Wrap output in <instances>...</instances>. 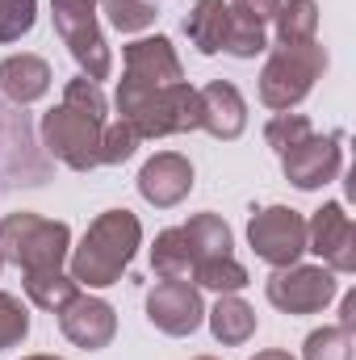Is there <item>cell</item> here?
<instances>
[{"label": "cell", "instance_id": "6da1fadb", "mask_svg": "<svg viewBox=\"0 0 356 360\" xmlns=\"http://www.w3.org/2000/svg\"><path fill=\"white\" fill-rule=\"evenodd\" d=\"M143 248V222L130 210H105L96 214L84 231V239L72 248L68 264L72 281L80 289H109L122 281V272L130 269L134 252Z\"/></svg>", "mask_w": 356, "mask_h": 360}, {"label": "cell", "instance_id": "7a4b0ae2", "mask_svg": "<svg viewBox=\"0 0 356 360\" xmlns=\"http://www.w3.org/2000/svg\"><path fill=\"white\" fill-rule=\"evenodd\" d=\"M117 117L139 130V139H168L189 134L201 126V101L193 84H168V89H134L117 80Z\"/></svg>", "mask_w": 356, "mask_h": 360}, {"label": "cell", "instance_id": "3957f363", "mask_svg": "<svg viewBox=\"0 0 356 360\" xmlns=\"http://www.w3.org/2000/svg\"><path fill=\"white\" fill-rule=\"evenodd\" d=\"M0 256L4 264H17L21 272L63 269L72 256V226L42 218L34 210H17L0 218Z\"/></svg>", "mask_w": 356, "mask_h": 360}, {"label": "cell", "instance_id": "277c9868", "mask_svg": "<svg viewBox=\"0 0 356 360\" xmlns=\"http://www.w3.org/2000/svg\"><path fill=\"white\" fill-rule=\"evenodd\" d=\"M327 72V51L314 42H293V46H272V55L260 68V105H268L272 113H289L298 109L314 84Z\"/></svg>", "mask_w": 356, "mask_h": 360}, {"label": "cell", "instance_id": "5b68a950", "mask_svg": "<svg viewBox=\"0 0 356 360\" xmlns=\"http://www.w3.org/2000/svg\"><path fill=\"white\" fill-rule=\"evenodd\" d=\"M38 130H42L46 155H55V160L68 164L72 172H92V168H101V130H105V122H101L96 113L72 105V101H59V105L42 117Z\"/></svg>", "mask_w": 356, "mask_h": 360}, {"label": "cell", "instance_id": "8992f818", "mask_svg": "<svg viewBox=\"0 0 356 360\" xmlns=\"http://www.w3.org/2000/svg\"><path fill=\"white\" fill-rule=\"evenodd\" d=\"M51 17H55V34L63 38L68 55L76 59L80 76L89 80H109L113 72V51L101 34V21H96V8L92 4H76V0H51Z\"/></svg>", "mask_w": 356, "mask_h": 360}, {"label": "cell", "instance_id": "52a82bcc", "mask_svg": "<svg viewBox=\"0 0 356 360\" xmlns=\"http://www.w3.org/2000/svg\"><path fill=\"white\" fill-rule=\"evenodd\" d=\"M248 243L268 269H289L306 256V218L293 205H265L248 222Z\"/></svg>", "mask_w": 356, "mask_h": 360}, {"label": "cell", "instance_id": "ba28073f", "mask_svg": "<svg viewBox=\"0 0 356 360\" xmlns=\"http://www.w3.org/2000/svg\"><path fill=\"white\" fill-rule=\"evenodd\" d=\"M340 293V281L327 264H289V269H272L265 281V297L281 314H319L331 297Z\"/></svg>", "mask_w": 356, "mask_h": 360}, {"label": "cell", "instance_id": "9c48e42d", "mask_svg": "<svg viewBox=\"0 0 356 360\" xmlns=\"http://www.w3.org/2000/svg\"><path fill=\"white\" fill-rule=\"evenodd\" d=\"M344 134H306L289 151H281V172L293 188L314 193L344 172Z\"/></svg>", "mask_w": 356, "mask_h": 360}, {"label": "cell", "instance_id": "30bf717a", "mask_svg": "<svg viewBox=\"0 0 356 360\" xmlns=\"http://www.w3.org/2000/svg\"><path fill=\"white\" fill-rule=\"evenodd\" d=\"M147 323L172 340L193 335L205 323V302L193 281H155L147 289Z\"/></svg>", "mask_w": 356, "mask_h": 360}, {"label": "cell", "instance_id": "8fae6325", "mask_svg": "<svg viewBox=\"0 0 356 360\" xmlns=\"http://www.w3.org/2000/svg\"><path fill=\"white\" fill-rule=\"evenodd\" d=\"M306 252H314L336 276L356 272V226L340 201H327L306 222Z\"/></svg>", "mask_w": 356, "mask_h": 360}, {"label": "cell", "instance_id": "7c38bea8", "mask_svg": "<svg viewBox=\"0 0 356 360\" xmlns=\"http://www.w3.org/2000/svg\"><path fill=\"white\" fill-rule=\"evenodd\" d=\"M180 80H184L180 55L164 34L134 38L122 51V84H134V89H168V84H180Z\"/></svg>", "mask_w": 356, "mask_h": 360}, {"label": "cell", "instance_id": "4fadbf2b", "mask_svg": "<svg viewBox=\"0 0 356 360\" xmlns=\"http://www.w3.org/2000/svg\"><path fill=\"white\" fill-rule=\"evenodd\" d=\"M59 331L68 344L84 348V352H101L113 344L117 335V310L105 302V297H92V293H76L63 310H59Z\"/></svg>", "mask_w": 356, "mask_h": 360}, {"label": "cell", "instance_id": "5bb4252c", "mask_svg": "<svg viewBox=\"0 0 356 360\" xmlns=\"http://www.w3.org/2000/svg\"><path fill=\"white\" fill-rule=\"evenodd\" d=\"M193 193V164L180 151H160L139 168V197L155 210H172Z\"/></svg>", "mask_w": 356, "mask_h": 360}, {"label": "cell", "instance_id": "9a60e30c", "mask_svg": "<svg viewBox=\"0 0 356 360\" xmlns=\"http://www.w3.org/2000/svg\"><path fill=\"white\" fill-rule=\"evenodd\" d=\"M197 101H201V126L197 130H205L222 143H235L248 130V101L231 80H210L205 89H197Z\"/></svg>", "mask_w": 356, "mask_h": 360}, {"label": "cell", "instance_id": "2e32d148", "mask_svg": "<svg viewBox=\"0 0 356 360\" xmlns=\"http://www.w3.org/2000/svg\"><path fill=\"white\" fill-rule=\"evenodd\" d=\"M0 92L13 105H34L51 92V63L42 55H8L0 59Z\"/></svg>", "mask_w": 356, "mask_h": 360}, {"label": "cell", "instance_id": "e0dca14e", "mask_svg": "<svg viewBox=\"0 0 356 360\" xmlns=\"http://www.w3.org/2000/svg\"><path fill=\"white\" fill-rule=\"evenodd\" d=\"M205 323H210V331L222 348H239L256 335V310L239 293H218L214 310H205Z\"/></svg>", "mask_w": 356, "mask_h": 360}, {"label": "cell", "instance_id": "ac0fdd59", "mask_svg": "<svg viewBox=\"0 0 356 360\" xmlns=\"http://www.w3.org/2000/svg\"><path fill=\"white\" fill-rule=\"evenodd\" d=\"M227 25H231L227 0H197L184 17V38L197 46V55H218L227 42Z\"/></svg>", "mask_w": 356, "mask_h": 360}, {"label": "cell", "instance_id": "d6986e66", "mask_svg": "<svg viewBox=\"0 0 356 360\" xmlns=\"http://www.w3.org/2000/svg\"><path fill=\"white\" fill-rule=\"evenodd\" d=\"M180 231H184V243L193 252V269L201 260H214V256H235L231 252L235 248V235H231V226L218 214H193Z\"/></svg>", "mask_w": 356, "mask_h": 360}, {"label": "cell", "instance_id": "ffe728a7", "mask_svg": "<svg viewBox=\"0 0 356 360\" xmlns=\"http://www.w3.org/2000/svg\"><path fill=\"white\" fill-rule=\"evenodd\" d=\"M25 297L38 306V310H46V314H59L76 293H80V285L72 281V272L63 269H42V272H25Z\"/></svg>", "mask_w": 356, "mask_h": 360}, {"label": "cell", "instance_id": "44dd1931", "mask_svg": "<svg viewBox=\"0 0 356 360\" xmlns=\"http://www.w3.org/2000/svg\"><path fill=\"white\" fill-rule=\"evenodd\" d=\"M151 269L160 281H193V252L184 243V231L168 226L151 243Z\"/></svg>", "mask_w": 356, "mask_h": 360}, {"label": "cell", "instance_id": "7402d4cb", "mask_svg": "<svg viewBox=\"0 0 356 360\" xmlns=\"http://www.w3.org/2000/svg\"><path fill=\"white\" fill-rule=\"evenodd\" d=\"M272 21H276V46L314 42L319 38V0H281Z\"/></svg>", "mask_w": 356, "mask_h": 360}, {"label": "cell", "instance_id": "603a6c76", "mask_svg": "<svg viewBox=\"0 0 356 360\" xmlns=\"http://www.w3.org/2000/svg\"><path fill=\"white\" fill-rule=\"evenodd\" d=\"M193 285L197 289H214V293H239L243 285H252V276L235 256H214V260H201L193 269Z\"/></svg>", "mask_w": 356, "mask_h": 360}, {"label": "cell", "instance_id": "cb8c5ba5", "mask_svg": "<svg viewBox=\"0 0 356 360\" xmlns=\"http://www.w3.org/2000/svg\"><path fill=\"white\" fill-rule=\"evenodd\" d=\"M101 8H105L109 25L122 30V34H143L160 17L155 13V0H101Z\"/></svg>", "mask_w": 356, "mask_h": 360}, {"label": "cell", "instance_id": "d4e9b609", "mask_svg": "<svg viewBox=\"0 0 356 360\" xmlns=\"http://www.w3.org/2000/svg\"><path fill=\"white\" fill-rule=\"evenodd\" d=\"M222 51H227L231 59H256V55H265L268 51V30L265 25H256V21H248V17H235V13H231V25H227V42H222Z\"/></svg>", "mask_w": 356, "mask_h": 360}, {"label": "cell", "instance_id": "484cf974", "mask_svg": "<svg viewBox=\"0 0 356 360\" xmlns=\"http://www.w3.org/2000/svg\"><path fill=\"white\" fill-rule=\"evenodd\" d=\"M306 134H314V126H310V117L306 113H272L268 117V126H265V143L281 155V151H289L293 143H302Z\"/></svg>", "mask_w": 356, "mask_h": 360}, {"label": "cell", "instance_id": "4316f807", "mask_svg": "<svg viewBox=\"0 0 356 360\" xmlns=\"http://www.w3.org/2000/svg\"><path fill=\"white\" fill-rule=\"evenodd\" d=\"M302 360H352V335L340 327H319L306 335Z\"/></svg>", "mask_w": 356, "mask_h": 360}, {"label": "cell", "instance_id": "83f0119b", "mask_svg": "<svg viewBox=\"0 0 356 360\" xmlns=\"http://www.w3.org/2000/svg\"><path fill=\"white\" fill-rule=\"evenodd\" d=\"M139 130L130 126V122H105V130H101V164H126L134 151H139Z\"/></svg>", "mask_w": 356, "mask_h": 360}, {"label": "cell", "instance_id": "f1b7e54d", "mask_svg": "<svg viewBox=\"0 0 356 360\" xmlns=\"http://www.w3.org/2000/svg\"><path fill=\"white\" fill-rule=\"evenodd\" d=\"M38 21V0H0V42H21Z\"/></svg>", "mask_w": 356, "mask_h": 360}, {"label": "cell", "instance_id": "f546056e", "mask_svg": "<svg viewBox=\"0 0 356 360\" xmlns=\"http://www.w3.org/2000/svg\"><path fill=\"white\" fill-rule=\"evenodd\" d=\"M25 335H30V310L21 306V297L0 293V352L17 348Z\"/></svg>", "mask_w": 356, "mask_h": 360}, {"label": "cell", "instance_id": "4dcf8cb0", "mask_svg": "<svg viewBox=\"0 0 356 360\" xmlns=\"http://www.w3.org/2000/svg\"><path fill=\"white\" fill-rule=\"evenodd\" d=\"M276 8H281V0H231V13L235 17H248L256 25H268L276 17Z\"/></svg>", "mask_w": 356, "mask_h": 360}, {"label": "cell", "instance_id": "1f68e13d", "mask_svg": "<svg viewBox=\"0 0 356 360\" xmlns=\"http://www.w3.org/2000/svg\"><path fill=\"white\" fill-rule=\"evenodd\" d=\"M340 331H356V293H344V302H340V323H336Z\"/></svg>", "mask_w": 356, "mask_h": 360}, {"label": "cell", "instance_id": "d6a6232c", "mask_svg": "<svg viewBox=\"0 0 356 360\" xmlns=\"http://www.w3.org/2000/svg\"><path fill=\"white\" fill-rule=\"evenodd\" d=\"M252 360H298V356H289L285 348H265V352H256Z\"/></svg>", "mask_w": 356, "mask_h": 360}, {"label": "cell", "instance_id": "836d02e7", "mask_svg": "<svg viewBox=\"0 0 356 360\" xmlns=\"http://www.w3.org/2000/svg\"><path fill=\"white\" fill-rule=\"evenodd\" d=\"M21 360H63V356H42V352H38V356H21Z\"/></svg>", "mask_w": 356, "mask_h": 360}, {"label": "cell", "instance_id": "e575fe53", "mask_svg": "<svg viewBox=\"0 0 356 360\" xmlns=\"http://www.w3.org/2000/svg\"><path fill=\"white\" fill-rule=\"evenodd\" d=\"M76 4H92V8H96V4H101V0H76Z\"/></svg>", "mask_w": 356, "mask_h": 360}, {"label": "cell", "instance_id": "d590c367", "mask_svg": "<svg viewBox=\"0 0 356 360\" xmlns=\"http://www.w3.org/2000/svg\"><path fill=\"white\" fill-rule=\"evenodd\" d=\"M193 360H214V356H193Z\"/></svg>", "mask_w": 356, "mask_h": 360}, {"label": "cell", "instance_id": "8d00e7d4", "mask_svg": "<svg viewBox=\"0 0 356 360\" xmlns=\"http://www.w3.org/2000/svg\"><path fill=\"white\" fill-rule=\"evenodd\" d=\"M0 269H4V256H0Z\"/></svg>", "mask_w": 356, "mask_h": 360}]
</instances>
